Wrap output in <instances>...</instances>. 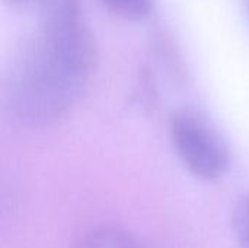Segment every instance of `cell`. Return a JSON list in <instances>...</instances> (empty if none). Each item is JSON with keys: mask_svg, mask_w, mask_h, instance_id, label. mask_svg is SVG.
Returning <instances> with one entry per match:
<instances>
[{"mask_svg": "<svg viewBox=\"0 0 249 248\" xmlns=\"http://www.w3.org/2000/svg\"><path fill=\"white\" fill-rule=\"evenodd\" d=\"M76 248H140V244L127 229L118 225H102L83 235Z\"/></svg>", "mask_w": 249, "mask_h": 248, "instance_id": "obj_3", "label": "cell"}, {"mask_svg": "<svg viewBox=\"0 0 249 248\" xmlns=\"http://www.w3.org/2000/svg\"><path fill=\"white\" fill-rule=\"evenodd\" d=\"M171 136L184 165L203 180H217L229 168L231 155L222 136L201 115L182 111L172 120Z\"/></svg>", "mask_w": 249, "mask_h": 248, "instance_id": "obj_2", "label": "cell"}, {"mask_svg": "<svg viewBox=\"0 0 249 248\" xmlns=\"http://www.w3.org/2000/svg\"><path fill=\"white\" fill-rule=\"evenodd\" d=\"M232 228L241 248H249V193L242 196L233 209Z\"/></svg>", "mask_w": 249, "mask_h": 248, "instance_id": "obj_4", "label": "cell"}, {"mask_svg": "<svg viewBox=\"0 0 249 248\" xmlns=\"http://www.w3.org/2000/svg\"><path fill=\"white\" fill-rule=\"evenodd\" d=\"M96 54L82 15L39 18L35 34L16 54L6 82L12 114L26 126L63 117L86 89Z\"/></svg>", "mask_w": 249, "mask_h": 248, "instance_id": "obj_1", "label": "cell"}, {"mask_svg": "<svg viewBox=\"0 0 249 248\" xmlns=\"http://www.w3.org/2000/svg\"><path fill=\"white\" fill-rule=\"evenodd\" d=\"M6 1H9L12 4H25V3H28L31 0H6Z\"/></svg>", "mask_w": 249, "mask_h": 248, "instance_id": "obj_6", "label": "cell"}, {"mask_svg": "<svg viewBox=\"0 0 249 248\" xmlns=\"http://www.w3.org/2000/svg\"><path fill=\"white\" fill-rule=\"evenodd\" d=\"M108 9L127 19H142L149 15L153 0H102Z\"/></svg>", "mask_w": 249, "mask_h": 248, "instance_id": "obj_5", "label": "cell"}]
</instances>
